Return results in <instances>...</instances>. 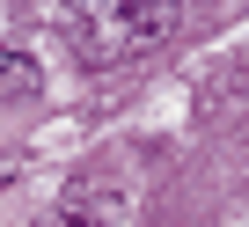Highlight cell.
I'll use <instances>...</instances> for the list:
<instances>
[{"instance_id":"7a4b0ae2","label":"cell","mask_w":249,"mask_h":227,"mask_svg":"<svg viewBox=\"0 0 249 227\" xmlns=\"http://www.w3.org/2000/svg\"><path fill=\"white\" fill-rule=\"evenodd\" d=\"M117 212H124V191H117L110 176H81V183L52 205L44 227H117Z\"/></svg>"},{"instance_id":"277c9868","label":"cell","mask_w":249,"mask_h":227,"mask_svg":"<svg viewBox=\"0 0 249 227\" xmlns=\"http://www.w3.org/2000/svg\"><path fill=\"white\" fill-rule=\"evenodd\" d=\"M8 176H15V161H8V154H0V183H8Z\"/></svg>"},{"instance_id":"6da1fadb","label":"cell","mask_w":249,"mask_h":227,"mask_svg":"<svg viewBox=\"0 0 249 227\" xmlns=\"http://www.w3.org/2000/svg\"><path fill=\"white\" fill-rule=\"evenodd\" d=\"M183 30V0H66V37L88 66L147 59Z\"/></svg>"},{"instance_id":"3957f363","label":"cell","mask_w":249,"mask_h":227,"mask_svg":"<svg viewBox=\"0 0 249 227\" xmlns=\"http://www.w3.org/2000/svg\"><path fill=\"white\" fill-rule=\"evenodd\" d=\"M37 88H44V73L30 52H0V103H30Z\"/></svg>"}]
</instances>
